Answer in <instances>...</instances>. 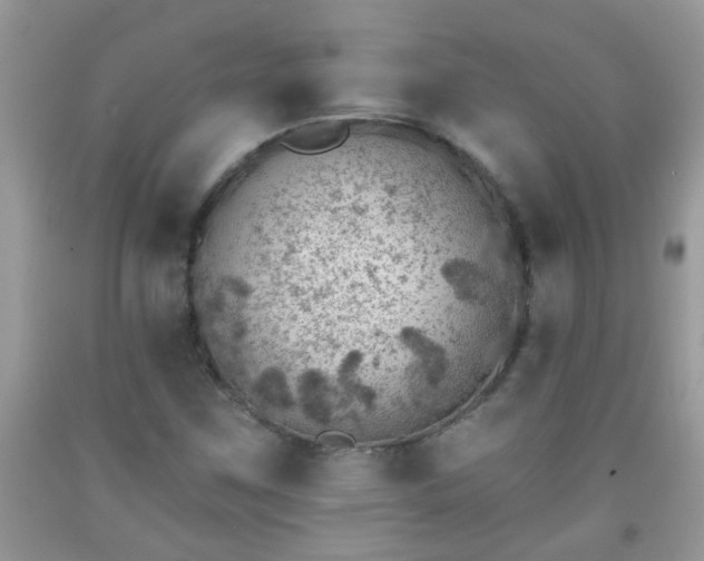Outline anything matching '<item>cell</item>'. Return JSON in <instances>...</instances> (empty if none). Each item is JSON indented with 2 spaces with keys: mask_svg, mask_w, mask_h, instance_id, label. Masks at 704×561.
Returning <instances> with one entry per match:
<instances>
[{
  "mask_svg": "<svg viewBox=\"0 0 704 561\" xmlns=\"http://www.w3.org/2000/svg\"><path fill=\"white\" fill-rule=\"evenodd\" d=\"M522 272L446 155L387 130L276 140L221 186L192 259L196 317L229 380L278 423L358 439L466 403Z\"/></svg>",
  "mask_w": 704,
  "mask_h": 561,
  "instance_id": "cell-1",
  "label": "cell"
}]
</instances>
